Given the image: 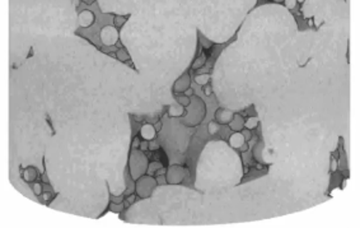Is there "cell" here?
<instances>
[{"mask_svg": "<svg viewBox=\"0 0 360 228\" xmlns=\"http://www.w3.org/2000/svg\"><path fill=\"white\" fill-rule=\"evenodd\" d=\"M101 37H102L103 43H106V45H114L118 38V32L113 27H105Z\"/></svg>", "mask_w": 360, "mask_h": 228, "instance_id": "cell-1", "label": "cell"}, {"mask_svg": "<svg viewBox=\"0 0 360 228\" xmlns=\"http://www.w3.org/2000/svg\"><path fill=\"white\" fill-rule=\"evenodd\" d=\"M93 21H94V15L89 10H84V12H81L79 14V23L83 27H89L93 23Z\"/></svg>", "mask_w": 360, "mask_h": 228, "instance_id": "cell-2", "label": "cell"}, {"mask_svg": "<svg viewBox=\"0 0 360 228\" xmlns=\"http://www.w3.org/2000/svg\"><path fill=\"white\" fill-rule=\"evenodd\" d=\"M155 128L153 125H150V124H146V125H144L143 128H141V130H140V134H141V136H143L145 140H152V139H154L155 138Z\"/></svg>", "mask_w": 360, "mask_h": 228, "instance_id": "cell-3", "label": "cell"}, {"mask_svg": "<svg viewBox=\"0 0 360 228\" xmlns=\"http://www.w3.org/2000/svg\"><path fill=\"white\" fill-rule=\"evenodd\" d=\"M244 143H246V139H244L242 133H234L229 138V144H230L232 148H241Z\"/></svg>", "mask_w": 360, "mask_h": 228, "instance_id": "cell-4", "label": "cell"}, {"mask_svg": "<svg viewBox=\"0 0 360 228\" xmlns=\"http://www.w3.org/2000/svg\"><path fill=\"white\" fill-rule=\"evenodd\" d=\"M216 117L222 121V124H227L232 119V112L227 111V110H219L216 114Z\"/></svg>", "mask_w": 360, "mask_h": 228, "instance_id": "cell-5", "label": "cell"}, {"mask_svg": "<svg viewBox=\"0 0 360 228\" xmlns=\"http://www.w3.org/2000/svg\"><path fill=\"white\" fill-rule=\"evenodd\" d=\"M183 112L181 105H173L169 107V115L171 116H179V115Z\"/></svg>", "mask_w": 360, "mask_h": 228, "instance_id": "cell-6", "label": "cell"}, {"mask_svg": "<svg viewBox=\"0 0 360 228\" xmlns=\"http://www.w3.org/2000/svg\"><path fill=\"white\" fill-rule=\"evenodd\" d=\"M209 79H210V75L209 74H201V75H197L195 78V82L197 84H201V86H205L206 83L209 82Z\"/></svg>", "mask_w": 360, "mask_h": 228, "instance_id": "cell-7", "label": "cell"}, {"mask_svg": "<svg viewBox=\"0 0 360 228\" xmlns=\"http://www.w3.org/2000/svg\"><path fill=\"white\" fill-rule=\"evenodd\" d=\"M257 125H258V120L256 119V117H249V119H248L247 121L244 122V126H246L248 130L257 128Z\"/></svg>", "mask_w": 360, "mask_h": 228, "instance_id": "cell-8", "label": "cell"}, {"mask_svg": "<svg viewBox=\"0 0 360 228\" xmlns=\"http://www.w3.org/2000/svg\"><path fill=\"white\" fill-rule=\"evenodd\" d=\"M208 130L211 135H214V134H216L218 130H219V125H218L216 122H210L209 126H208Z\"/></svg>", "mask_w": 360, "mask_h": 228, "instance_id": "cell-9", "label": "cell"}, {"mask_svg": "<svg viewBox=\"0 0 360 228\" xmlns=\"http://www.w3.org/2000/svg\"><path fill=\"white\" fill-rule=\"evenodd\" d=\"M285 1V5H286V8L288 9H293V8H295V5H296V0H284Z\"/></svg>", "mask_w": 360, "mask_h": 228, "instance_id": "cell-10", "label": "cell"}, {"mask_svg": "<svg viewBox=\"0 0 360 228\" xmlns=\"http://www.w3.org/2000/svg\"><path fill=\"white\" fill-rule=\"evenodd\" d=\"M33 193L36 195L42 194V186H41L40 183H34V185H33Z\"/></svg>", "mask_w": 360, "mask_h": 228, "instance_id": "cell-11", "label": "cell"}, {"mask_svg": "<svg viewBox=\"0 0 360 228\" xmlns=\"http://www.w3.org/2000/svg\"><path fill=\"white\" fill-rule=\"evenodd\" d=\"M159 168H160V164L155 162V163H153L152 166L149 167V173L153 175V173H154V171H155V170H159Z\"/></svg>", "mask_w": 360, "mask_h": 228, "instance_id": "cell-12", "label": "cell"}, {"mask_svg": "<svg viewBox=\"0 0 360 228\" xmlns=\"http://www.w3.org/2000/svg\"><path fill=\"white\" fill-rule=\"evenodd\" d=\"M124 23H125V18H122V17L114 18V24H116V26H122Z\"/></svg>", "mask_w": 360, "mask_h": 228, "instance_id": "cell-13", "label": "cell"}, {"mask_svg": "<svg viewBox=\"0 0 360 228\" xmlns=\"http://www.w3.org/2000/svg\"><path fill=\"white\" fill-rule=\"evenodd\" d=\"M179 103H181L182 106H187V105H189V98H187V97L179 98Z\"/></svg>", "mask_w": 360, "mask_h": 228, "instance_id": "cell-14", "label": "cell"}, {"mask_svg": "<svg viewBox=\"0 0 360 228\" xmlns=\"http://www.w3.org/2000/svg\"><path fill=\"white\" fill-rule=\"evenodd\" d=\"M337 170V162H336V159H332V162H331V171H336Z\"/></svg>", "mask_w": 360, "mask_h": 228, "instance_id": "cell-15", "label": "cell"}, {"mask_svg": "<svg viewBox=\"0 0 360 228\" xmlns=\"http://www.w3.org/2000/svg\"><path fill=\"white\" fill-rule=\"evenodd\" d=\"M140 147H141V149H143V150H145V149H148L149 145H148V143H146V142H143L140 144Z\"/></svg>", "mask_w": 360, "mask_h": 228, "instance_id": "cell-16", "label": "cell"}, {"mask_svg": "<svg viewBox=\"0 0 360 228\" xmlns=\"http://www.w3.org/2000/svg\"><path fill=\"white\" fill-rule=\"evenodd\" d=\"M205 94H206V96H210V94H211V88L208 87V86L205 87Z\"/></svg>", "mask_w": 360, "mask_h": 228, "instance_id": "cell-17", "label": "cell"}, {"mask_svg": "<svg viewBox=\"0 0 360 228\" xmlns=\"http://www.w3.org/2000/svg\"><path fill=\"white\" fill-rule=\"evenodd\" d=\"M42 197H43V200H45V201H47V200L50 199V194H48V193H45V194L42 195Z\"/></svg>", "mask_w": 360, "mask_h": 228, "instance_id": "cell-18", "label": "cell"}, {"mask_svg": "<svg viewBox=\"0 0 360 228\" xmlns=\"http://www.w3.org/2000/svg\"><path fill=\"white\" fill-rule=\"evenodd\" d=\"M340 191H341V190H340V189H335V190H332L331 195H337V194L340 193Z\"/></svg>", "mask_w": 360, "mask_h": 228, "instance_id": "cell-19", "label": "cell"}, {"mask_svg": "<svg viewBox=\"0 0 360 228\" xmlns=\"http://www.w3.org/2000/svg\"><path fill=\"white\" fill-rule=\"evenodd\" d=\"M132 145H134V147H138V145H139V139L138 138L134 139V144Z\"/></svg>", "mask_w": 360, "mask_h": 228, "instance_id": "cell-20", "label": "cell"}, {"mask_svg": "<svg viewBox=\"0 0 360 228\" xmlns=\"http://www.w3.org/2000/svg\"><path fill=\"white\" fill-rule=\"evenodd\" d=\"M241 149H242V150H243V152H246V150L248 149V147H247V144H243V145H242V147H241Z\"/></svg>", "mask_w": 360, "mask_h": 228, "instance_id": "cell-21", "label": "cell"}, {"mask_svg": "<svg viewBox=\"0 0 360 228\" xmlns=\"http://www.w3.org/2000/svg\"><path fill=\"white\" fill-rule=\"evenodd\" d=\"M79 3H80V0H74V1H73V4H74V7H78Z\"/></svg>", "mask_w": 360, "mask_h": 228, "instance_id": "cell-22", "label": "cell"}, {"mask_svg": "<svg viewBox=\"0 0 360 228\" xmlns=\"http://www.w3.org/2000/svg\"><path fill=\"white\" fill-rule=\"evenodd\" d=\"M149 148H152V149H155V148H158V145H157V144H150V145H149Z\"/></svg>", "mask_w": 360, "mask_h": 228, "instance_id": "cell-23", "label": "cell"}, {"mask_svg": "<svg viewBox=\"0 0 360 228\" xmlns=\"http://www.w3.org/2000/svg\"><path fill=\"white\" fill-rule=\"evenodd\" d=\"M160 128H162V124L159 122V124H158V125H157V129H160Z\"/></svg>", "mask_w": 360, "mask_h": 228, "instance_id": "cell-24", "label": "cell"}, {"mask_svg": "<svg viewBox=\"0 0 360 228\" xmlns=\"http://www.w3.org/2000/svg\"><path fill=\"white\" fill-rule=\"evenodd\" d=\"M275 1H276V3H281L283 0H275Z\"/></svg>", "mask_w": 360, "mask_h": 228, "instance_id": "cell-25", "label": "cell"}, {"mask_svg": "<svg viewBox=\"0 0 360 228\" xmlns=\"http://www.w3.org/2000/svg\"><path fill=\"white\" fill-rule=\"evenodd\" d=\"M84 1H85V3H91L92 0H84Z\"/></svg>", "mask_w": 360, "mask_h": 228, "instance_id": "cell-26", "label": "cell"}, {"mask_svg": "<svg viewBox=\"0 0 360 228\" xmlns=\"http://www.w3.org/2000/svg\"><path fill=\"white\" fill-rule=\"evenodd\" d=\"M296 1H299V3H303V1H304V0H296Z\"/></svg>", "mask_w": 360, "mask_h": 228, "instance_id": "cell-27", "label": "cell"}]
</instances>
